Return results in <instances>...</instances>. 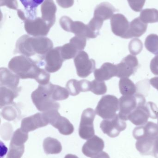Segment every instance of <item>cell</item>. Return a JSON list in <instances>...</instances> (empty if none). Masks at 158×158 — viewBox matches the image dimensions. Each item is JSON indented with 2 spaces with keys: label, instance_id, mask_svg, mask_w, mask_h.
<instances>
[{
  "label": "cell",
  "instance_id": "1",
  "mask_svg": "<svg viewBox=\"0 0 158 158\" xmlns=\"http://www.w3.org/2000/svg\"><path fill=\"white\" fill-rule=\"evenodd\" d=\"M40 64L30 58L21 55L15 56L8 63V68L20 79H35L41 85L49 83L50 75L40 68Z\"/></svg>",
  "mask_w": 158,
  "mask_h": 158
},
{
  "label": "cell",
  "instance_id": "2",
  "mask_svg": "<svg viewBox=\"0 0 158 158\" xmlns=\"http://www.w3.org/2000/svg\"><path fill=\"white\" fill-rule=\"evenodd\" d=\"M53 43L45 37H30L24 35L18 40L15 54H20L28 57L35 54L43 56L53 48Z\"/></svg>",
  "mask_w": 158,
  "mask_h": 158
},
{
  "label": "cell",
  "instance_id": "3",
  "mask_svg": "<svg viewBox=\"0 0 158 158\" xmlns=\"http://www.w3.org/2000/svg\"><path fill=\"white\" fill-rule=\"evenodd\" d=\"M53 85L50 82L45 85H40L32 94V102L39 111L58 110L60 108V104L56 100Z\"/></svg>",
  "mask_w": 158,
  "mask_h": 158
},
{
  "label": "cell",
  "instance_id": "4",
  "mask_svg": "<svg viewBox=\"0 0 158 158\" xmlns=\"http://www.w3.org/2000/svg\"><path fill=\"white\" fill-rule=\"evenodd\" d=\"M149 118H158V108L152 102H147L137 107L130 115L128 120L136 126H142L147 122Z\"/></svg>",
  "mask_w": 158,
  "mask_h": 158
},
{
  "label": "cell",
  "instance_id": "5",
  "mask_svg": "<svg viewBox=\"0 0 158 158\" xmlns=\"http://www.w3.org/2000/svg\"><path fill=\"white\" fill-rule=\"evenodd\" d=\"M120 118L124 121L128 120L129 116L140 106L144 105L146 99L141 94L132 95H123L119 99Z\"/></svg>",
  "mask_w": 158,
  "mask_h": 158
},
{
  "label": "cell",
  "instance_id": "6",
  "mask_svg": "<svg viewBox=\"0 0 158 158\" xmlns=\"http://www.w3.org/2000/svg\"><path fill=\"white\" fill-rule=\"evenodd\" d=\"M119 109V101L116 96L106 95L102 97L96 108V113L104 119L113 118Z\"/></svg>",
  "mask_w": 158,
  "mask_h": 158
},
{
  "label": "cell",
  "instance_id": "7",
  "mask_svg": "<svg viewBox=\"0 0 158 158\" xmlns=\"http://www.w3.org/2000/svg\"><path fill=\"white\" fill-rule=\"evenodd\" d=\"M59 23L64 30L72 32L78 37L86 39H95L97 37L88 25H85L81 21H73L69 17H62Z\"/></svg>",
  "mask_w": 158,
  "mask_h": 158
},
{
  "label": "cell",
  "instance_id": "8",
  "mask_svg": "<svg viewBox=\"0 0 158 158\" xmlns=\"http://www.w3.org/2000/svg\"><path fill=\"white\" fill-rule=\"evenodd\" d=\"M43 112L47 118L49 124L57 129L60 134L68 135L73 133L74 126L66 118L62 117L58 110H52Z\"/></svg>",
  "mask_w": 158,
  "mask_h": 158
},
{
  "label": "cell",
  "instance_id": "9",
  "mask_svg": "<svg viewBox=\"0 0 158 158\" xmlns=\"http://www.w3.org/2000/svg\"><path fill=\"white\" fill-rule=\"evenodd\" d=\"M41 66L44 65L45 69L48 73H55L61 69L65 60L61 56L60 46L52 49L45 55L41 56Z\"/></svg>",
  "mask_w": 158,
  "mask_h": 158
},
{
  "label": "cell",
  "instance_id": "10",
  "mask_svg": "<svg viewBox=\"0 0 158 158\" xmlns=\"http://www.w3.org/2000/svg\"><path fill=\"white\" fill-rule=\"evenodd\" d=\"M96 114V111L90 108L83 112L79 131V135L82 139L88 140L94 136L93 122Z\"/></svg>",
  "mask_w": 158,
  "mask_h": 158
},
{
  "label": "cell",
  "instance_id": "11",
  "mask_svg": "<svg viewBox=\"0 0 158 158\" xmlns=\"http://www.w3.org/2000/svg\"><path fill=\"white\" fill-rule=\"evenodd\" d=\"M77 75L81 78H86L91 75L96 68L94 60L89 58L86 52L81 51L74 59Z\"/></svg>",
  "mask_w": 158,
  "mask_h": 158
},
{
  "label": "cell",
  "instance_id": "12",
  "mask_svg": "<svg viewBox=\"0 0 158 158\" xmlns=\"http://www.w3.org/2000/svg\"><path fill=\"white\" fill-rule=\"evenodd\" d=\"M25 29L29 35L33 37H45L47 36L52 27L42 18L37 17L34 19L25 18Z\"/></svg>",
  "mask_w": 158,
  "mask_h": 158
},
{
  "label": "cell",
  "instance_id": "13",
  "mask_svg": "<svg viewBox=\"0 0 158 158\" xmlns=\"http://www.w3.org/2000/svg\"><path fill=\"white\" fill-rule=\"evenodd\" d=\"M86 44V38L77 36L71 38L69 43L60 46L61 56L64 60H69L76 57L80 52L84 50Z\"/></svg>",
  "mask_w": 158,
  "mask_h": 158
},
{
  "label": "cell",
  "instance_id": "14",
  "mask_svg": "<svg viewBox=\"0 0 158 158\" xmlns=\"http://www.w3.org/2000/svg\"><path fill=\"white\" fill-rule=\"evenodd\" d=\"M100 127L104 134L111 138H115L126 129L127 124L125 121L122 119L118 114H117L113 118L102 121Z\"/></svg>",
  "mask_w": 158,
  "mask_h": 158
},
{
  "label": "cell",
  "instance_id": "15",
  "mask_svg": "<svg viewBox=\"0 0 158 158\" xmlns=\"http://www.w3.org/2000/svg\"><path fill=\"white\" fill-rule=\"evenodd\" d=\"M117 75L120 78H129L134 75L139 68V62L135 56L129 55L122 59L120 64L117 65Z\"/></svg>",
  "mask_w": 158,
  "mask_h": 158
},
{
  "label": "cell",
  "instance_id": "16",
  "mask_svg": "<svg viewBox=\"0 0 158 158\" xmlns=\"http://www.w3.org/2000/svg\"><path fill=\"white\" fill-rule=\"evenodd\" d=\"M49 124L44 113H37L27 117L21 121V130L26 132L35 131L36 129L47 126Z\"/></svg>",
  "mask_w": 158,
  "mask_h": 158
},
{
  "label": "cell",
  "instance_id": "17",
  "mask_svg": "<svg viewBox=\"0 0 158 158\" xmlns=\"http://www.w3.org/2000/svg\"><path fill=\"white\" fill-rule=\"evenodd\" d=\"M130 24L127 19L122 14L113 15L110 20L111 30L116 36L125 39L129 30Z\"/></svg>",
  "mask_w": 158,
  "mask_h": 158
},
{
  "label": "cell",
  "instance_id": "18",
  "mask_svg": "<svg viewBox=\"0 0 158 158\" xmlns=\"http://www.w3.org/2000/svg\"><path fill=\"white\" fill-rule=\"evenodd\" d=\"M105 148V143L103 139L97 135H94L84 144L82 148L83 155L92 158L103 151Z\"/></svg>",
  "mask_w": 158,
  "mask_h": 158
},
{
  "label": "cell",
  "instance_id": "19",
  "mask_svg": "<svg viewBox=\"0 0 158 158\" xmlns=\"http://www.w3.org/2000/svg\"><path fill=\"white\" fill-rule=\"evenodd\" d=\"M134 137L136 140L143 138H156L158 136V125L152 122L135 128L133 132Z\"/></svg>",
  "mask_w": 158,
  "mask_h": 158
},
{
  "label": "cell",
  "instance_id": "20",
  "mask_svg": "<svg viewBox=\"0 0 158 158\" xmlns=\"http://www.w3.org/2000/svg\"><path fill=\"white\" fill-rule=\"evenodd\" d=\"M95 78L100 81H108L117 77V65L110 63H105L99 69H96L94 72Z\"/></svg>",
  "mask_w": 158,
  "mask_h": 158
},
{
  "label": "cell",
  "instance_id": "21",
  "mask_svg": "<svg viewBox=\"0 0 158 158\" xmlns=\"http://www.w3.org/2000/svg\"><path fill=\"white\" fill-rule=\"evenodd\" d=\"M20 78L12 71L6 68L0 69V85L14 89H17Z\"/></svg>",
  "mask_w": 158,
  "mask_h": 158
},
{
  "label": "cell",
  "instance_id": "22",
  "mask_svg": "<svg viewBox=\"0 0 158 158\" xmlns=\"http://www.w3.org/2000/svg\"><path fill=\"white\" fill-rule=\"evenodd\" d=\"M42 18L51 27L54 24L56 20V6L53 0H45L41 6Z\"/></svg>",
  "mask_w": 158,
  "mask_h": 158
},
{
  "label": "cell",
  "instance_id": "23",
  "mask_svg": "<svg viewBox=\"0 0 158 158\" xmlns=\"http://www.w3.org/2000/svg\"><path fill=\"white\" fill-rule=\"evenodd\" d=\"M91 81L86 80L78 81L75 79L69 80L66 84V87L70 95L75 96L79 94L80 92L90 91Z\"/></svg>",
  "mask_w": 158,
  "mask_h": 158
},
{
  "label": "cell",
  "instance_id": "24",
  "mask_svg": "<svg viewBox=\"0 0 158 158\" xmlns=\"http://www.w3.org/2000/svg\"><path fill=\"white\" fill-rule=\"evenodd\" d=\"M147 28V24L143 22L140 18H136L130 23L129 30L125 39L140 37L145 33Z\"/></svg>",
  "mask_w": 158,
  "mask_h": 158
},
{
  "label": "cell",
  "instance_id": "25",
  "mask_svg": "<svg viewBox=\"0 0 158 158\" xmlns=\"http://www.w3.org/2000/svg\"><path fill=\"white\" fill-rule=\"evenodd\" d=\"M117 11V9L111 4L107 2H104L96 6L94 17L104 21L111 19L114 13Z\"/></svg>",
  "mask_w": 158,
  "mask_h": 158
},
{
  "label": "cell",
  "instance_id": "26",
  "mask_svg": "<svg viewBox=\"0 0 158 158\" xmlns=\"http://www.w3.org/2000/svg\"><path fill=\"white\" fill-rule=\"evenodd\" d=\"M21 87L17 89L1 86V108L5 106L11 105L14 99L19 95Z\"/></svg>",
  "mask_w": 158,
  "mask_h": 158
},
{
  "label": "cell",
  "instance_id": "27",
  "mask_svg": "<svg viewBox=\"0 0 158 158\" xmlns=\"http://www.w3.org/2000/svg\"><path fill=\"white\" fill-rule=\"evenodd\" d=\"M25 7L26 18L34 19L37 18V8L45 0H19Z\"/></svg>",
  "mask_w": 158,
  "mask_h": 158
},
{
  "label": "cell",
  "instance_id": "28",
  "mask_svg": "<svg viewBox=\"0 0 158 158\" xmlns=\"http://www.w3.org/2000/svg\"><path fill=\"white\" fill-rule=\"evenodd\" d=\"M155 139L146 137L139 139L135 144L136 149L144 156L153 155Z\"/></svg>",
  "mask_w": 158,
  "mask_h": 158
},
{
  "label": "cell",
  "instance_id": "29",
  "mask_svg": "<svg viewBox=\"0 0 158 158\" xmlns=\"http://www.w3.org/2000/svg\"><path fill=\"white\" fill-rule=\"evenodd\" d=\"M43 148L46 155H56L61 153L62 147L60 142L54 138L48 137L43 142Z\"/></svg>",
  "mask_w": 158,
  "mask_h": 158
},
{
  "label": "cell",
  "instance_id": "30",
  "mask_svg": "<svg viewBox=\"0 0 158 158\" xmlns=\"http://www.w3.org/2000/svg\"><path fill=\"white\" fill-rule=\"evenodd\" d=\"M119 86L120 92L123 95H132L135 94L137 91L136 85L129 78H121Z\"/></svg>",
  "mask_w": 158,
  "mask_h": 158
},
{
  "label": "cell",
  "instance_id": "31",
  "mask_svg": "<svg viewBox=\"0 0 158 158\" xmlns=\"http://www.w3.org/2000/svg\"><path fill=\"white\" fill-rule=\"evenodd\" d=\"M140 19L144 23H154L158 22V10L155 8H147L142 10Z\"/></svg>",
  "mask_w": 158,
  "mask_h": 158
},
{
  "label": "cell",
  "instance_id": "32",
  "mask_svg": "<svg viewBox=\"0 0 158 158\" xmlns=\"http://www.w3.org/2000/svg\"><path fill=\"white\" fill-rule=\"evenodd\" d=\"M28 138V133L20 129H18L14 133L11 138L10 144L21 146L24 145Z\"/></svg>",
  "mask_w": 158,
  "mask_h": 158
},
{
  "label": "cell",
  "instance_id": "33",
  "mask_svg": "<svg viewBox=\"0 0 158 158\" xmlns=\"http://www.w3.org/2000/svg\"><path fill=\"white\" fill-rule=\"evenodd\" d=\"M145 46L147 51L154 54L158 55V35L151 34L148 35L145 42Z\"/></svg>",
  "mask_w": 158,
  "mask_h": 158
},
{
  "label": "cell",
  "instance_id": "34",
  "mask_svg": "<svg viewBox=\"0 0 158 158\" xmlns=\"http://www.w3.org/2000/svg\"><path fill=\"white\" fill-rule=\"evenodd\" d=\"M90 91L98 95L105 94L107 91L106 85L104 81L95 80L91 81Z\"/></svg>",
  "mask_w": 158,
  "mask_h": 158
},
{
  "label": "cell",
  "instance_id": "35",
  "mask_svg": "<svg viewBox=\"0 0 158 158\" xmlns=\"http://www.w3.org/2000/svg\"><path fill=\"white\" fill-rule=\"evenodd\" d=\"M130 53L134 56L140 54L143 49V44L141 40L134 39L130 42L129 45Z\"/></svg>",
  "mask_w": 158,
  "mask_h": 158
},
{
  "label": "cell",
  "instance_id": "36",
  "mask_svg": "<svg viewBox=\"0 0 158 158\" xmlns=\"http://www.w3.org/2000/svg\"><path fill=\"white\" fill-rule=\"evenodd\" d=\"M8 105L2 110V115L3 118L8 121H13L17 117V111L14 106Z\"/></svg>",
  "mask_w": 158,
  "mask_h": 158
},
{
  "label": "cell",
  "instance_id": "37",
  "mask_svg": "<svg viewBox=\"0 0 158 158\" xmlns=\"http://www.w3.org/2000/svg\"><path fill=\"white\" fill-rule=\"evenodd\" d=\"M25 146L13 145L10 144L7 158H21L24 152Z\"/></svg>",
  "mask_w": 158,
  "mask_h": 158
},
{
  "label": "cell",
  "instance_id": "38",
  "mask_svg": "<svg viewBox=\"0 0 158 158\" xmlns=\"http://www.w3.org/2000/svg\"><path fill=\"white\" fill-rule=\"evenodd\" d=\"M131 8L135 12H140L145 3L146 0H127Z\"/></svg>",
  "mask_w": 158,
  "mask_h": 158
},
{
  "label": "cell",
  "instance_id": "39",
  "mask_svg": "<svg viewBox=\"0 0 158 158\" xmlns=\"http://www.w3.org/2000/svg\"><path fill=\"white\" fill-rule=\"evenodd\" d=\"M150 68L152 73L156 76H158V55L151 60Z\"/></svg>",
  "mask_w": 158,
  "mask_h": 158
},
{
  "label": "cell",
  "instance_id": "40",
  "mask_svg": "<svg viewBox=\"0 0 158 158\" xmlns=\"http://www.w3.org/2000/svg\"><path fill=\"white\" fill-rule=\"evenodd\" d=\"M1 6H6L7 7L12 9H17V2L16 0H1Z\"/></svg>",
  "mask_w": 158,
  "mask_h": 158
},
{
  "label": "cell",
  "instance_id": "41",
  "mask_svg": "<svg viewBox=\"0 0 158 158\" xmlns=\"http://www.w3.org/2000/svg\"><path fill=\"white\" fill-rule=\"evenodd\" d=\"M58 4L63 8L71 7L74 3V0H56Z\"/></svg>",
  "mask_w": 158,
  "mask_h": 158
},
{
  "label": "cell",
  "instance_id": "42",
  "mask_svg": "<svg viewBox=\"0 0 158 158\" xmlns=\"http://www.w3.org/2000/svg\"><path fill=\"white\" fill-rule=\"evenodd\" d=\"M153 155L156 158H158V136L156 137L154 142Z\"/></svg>",
  "mask_w": 158,
  "mask_h": 158
},
{
  "label": "cell",
  "instance_id": "43",
  "mask_svg": "<svg viewBox=\"0 0 158 158\" xmlns=\"http://www.w3.org/2000/svg\"><path fill=\"white\" fill-rule=\"evenodd\" d=\"M150 83L154 88L158 91V77H155L150 79Z\"/></svg>",
  "mask_w": 158,
  "mask_h": 158
},
{
  "label": "cell",
  "instance_id": "44",
  "mask_svg": "<svg viewBox=\"0 0 158 158\" xmlns=\"http://www.w3.org/2000/svg\"><path fill=\"white\" fill-rule=\"evenodd\" d=\"M92 158H110V157L107 153L102 151V152H100L97 155H96Z\"/></svg>",
  "mask_w": 158,
  "mask_h": 158
},
{
  "label": "cell",
  "instance_id": "45",
  "mask_svg": "<svg viewBox=\"0 0 158 158\" xmlns=\"http://www.w3.org/2000/svg\"><path fill=\"white\" fill-rule=\"evenodd\" d=\"M65 158H79L78 156H75V155H71V154H68L67 155L65 156Z\"/></svg>",
  "mask_w": 158,
  "mask_h": 158
},
{
  "label": "cell",
  "instance_id": "46",
  "mask_svg": "<svg viewBox=\"0 0 158 158\" xmlns=\"http://www.w3.org/2000/svg\"></svg>",
  "mask_w": 158,
  "mask_h": 158
}]
</instances>
